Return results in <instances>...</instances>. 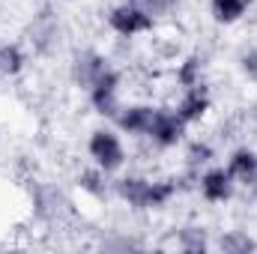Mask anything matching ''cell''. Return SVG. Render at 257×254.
<instances>
[{
    "mask_svg": "<svg viewBox=\"0 0 257 254\" xmlns=\"http://www.w3.org/2000/svg\"><path fill=\"white\" fill-rule=\"evenodd\" d=\"M194 69H197V60H189V63H186V69L180 72V81H183V84L194 87Z\"/></svg>",
    "mask_w": 257,
    "mask_h": 254,
    "instance_id": "cell-12",
    "label": "cell"
},
{
    "mask_svg": "<svg viewBox=\"0 0 257 254\" xmlns=\"http://www.w3.org/2000/svg\"><path fill=\"white\" fill-rule=\"evenodd\" d=\"M230 171H209L203 180H200V189L206 194V200H224L230 197Z\"/></svg>",
    "mask_w": 257,
    "mask_h": 254,
    "instance_id": "cell-6",
    "label": "cell"
},
{
    "mask_svg": "<svg viewBox=\"0 0 257 254\" xmlns=\"http://www.w3.org/2000/svg\"><path fill=\"white\" fill-rule=\"evenodd\" d=\"M245 6H248L245 0H212V15H215V21L230 24L245 12Z\"/></svg>",
    "mask_w": 257,
    "mask_h": 254,
    "instance_id": "cell-10",
    "label": "cell"
},
{
    "mask_svg": "<svg viewBox=\"0 0 257 254\" xmlns=\"http://www.w3.org/2000/svg\"><path fill=\"white\" fill-rule=\"evenodd\" d=\"M21 69V54H18V48H12V45H6V48H0V72H18Z\"/></svg>",
    "mask_w": 257,
    "mask_h": 254,
    "instance_id": "cell-11",
    "label": "cell"
},
{
    "mask_svg": "<svg viewBox=\"0 0 257 254\" xmlns=\"http://www.w3.org/2000/svg\"><path fill=\"white\" fill-rule=\"evenodd\" d=\"M120 194L126 197L132 206H162V203L174 194V186H171V183L123 180V183H120Z\"/></svg>",
    "mask_w": 257,
    "mask_h": 254,
    "instance_id": "cell-1",
    "label": "cell"
},
{
    "mask_svg": "<svg viewBox=\"0 0 257 254\" xmlns=\"http://www.w3.org/2000/svg\"><path fill=\"white\" fill-rule=\"evenodd\" d=\"M242 66H245V72H248V78H254L257 81V51H251L245 60H242Z\"/></svg>",
    "mask_w": 257,
    "mask_h": 254,
    "instance_id": "cell-13",
    "label": "cell"
},
{
    "mask_svg": "<svg viewBox=\"0 0 257 254\" xmlns=\"http://www.w3.org/2000/svg\"><path fill=\"white\" fill-rule=\"evenodd\" d=\"M230 177H239V180H251L257 174V156L248 150H239L233 159H230Z\"/></svg>",
    "mask_w": 257,
    "mask_h": 254,
    "instance_id": "cell-9",
    "label": "cell"
},
{
    "mask_svg": "<svg viewBox=\"0 0 257 254\" xmlns=\"http://www.w3.org/2000/svg\"><path fill=\"white\" fill-rule=\"evenodd\" d=\"M206 108H209V99H206V93L194 84L192 90H189V96L183 99V105H180V117H183V123H189V120H197Z\"/></svg>",
    "mask_w": 257,
    "mask_h": 254,
    "instance_id": "cell-8",
    "label": "cell"
},
{
    "mask_svg": "<svg viewBox=\"0 0 257 254\" xmlns=\"http://www.w3.org/2000/svg\"><path fill=\"white\" fill-rule=\"evenodd\" d=\"M111 27L117 33H123V36H135V33L150 30L153 27V18H150V12H144L138 6H120V9L111 12Z\"/></svg>",
    "mask_w": 257,
    "mask_h": 254,
    "instance_id": "cell-3",
    "label": "cell"
},
{
    "mask_svg": "<svg viewBox=\"0 0 257 254\" xmlns=\"http://www.w3.org/2000/svg\"><path fill=\"white\" fill-rule=\"evenodd\" d=\"M150 135L162 144V147H171L180 141L183 135V117L180 114H171V111H156V120L150 126Z\"/></svg>",
    "mask_w": 257,
    "mask_h": 254,
    "instance_id": "cell-4",
    "label": "cell"
},
{
    "mask_svg": "<svg viewBox=\"0 0 257 254\" xmlns=\"http://www.w3.org/2000/svg\"><path fill=\"white\" fill-rule=\"evenodd\" d=\"M114 93H117V75H114L111 69H105V72L93 81V105H96L102 114H117Z\"/></svg>",
    "mask_w": 257,
    "mask_h": 254,
    "instance_id": "cell-5",
    "label": "cell"
},
{
    "mask_svg": "<svg viewBox=\"0 0 257 254\" xmlns=\"http://www.w3.org/2000/svg\"><path fill=\"white\" fill-rule=\"evenodd\" d=\"M90 153H93V159H96L105 171H117V168L123 165V147H120L117 135H111V132H93V138H90Z\"/></svg>",
    "mask_w": 257,
    "mask_h": 254,
    "instance_id": "cell-2",
    "label": "cell"
},
{
    "mask_svg": "<svg viewBox=\"0 0 257 254\" xmlns=\"http://www.w3.org/2000/svg\"><path fill=\"white\" fill-rule=\"evenodd\" d=\"M221 248H251V242L248 239H221Z\"/></svg>",
    "mask_w": 257,
    "mask_h": 254,
    "instance_id": "cell-14",
    "label": "cell"
},
{
    "mask_svg": "<svg viewBox=\"0 0 257 254\" xmlns=\"http://www.w3.org/2000/svg\"><path fill=\"white\" fill-rule=\"evenodd\" d=\"M153 120H156V108H132L117 123H120V129H126V132H144V135H150Z\"/></svg>",
    "mask_w": 257,
    "mask_h": 254,
    "instance_id": "cell-7",
    "label": "cell"
}]
</instances>
